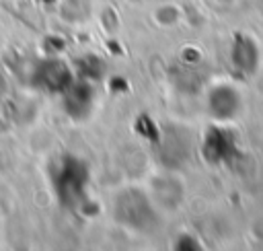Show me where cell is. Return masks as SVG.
Here are the masks:
<instances>
[{
    "mask_svg": "<svg viewBox=\"0 0 263 251\" xmlns=\"http://www.w3.org/2000/svg\"><path fill=\"white\" fill-rule=\"evenodd\" d=\"M144 206H148V200L140 191L132 189V191H125V193H121L117 198V202H115V214H117V218L121 222L134 226V228H140V224L150 218V210L140 212V208H144Z\"/></svg>",
    "mask_w": 263,
    "mask_h": 251,
    "instance_id": "obj_1",
    "label": "cell"
}]
</instances>
